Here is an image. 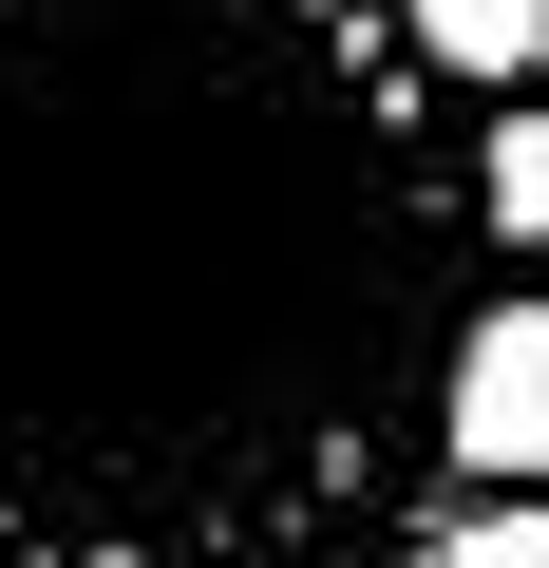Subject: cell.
<instances>
[{
  "label": "cell",
  "mask_w": 549,
  "mask_h": 568,
  "mask_svg": "<svg viewBox=\"0 0 549 568\" xmlns=\"http://www.w3.org/2000/svg\"><path fill=\"white\" fill-rule=\"evenodd\" d=\"M474 246L398 0H0V568H379Z\"/></svg>",
  "instance_id": "obj_1"
},
{
  "label": "cell",
  "mask_w": 549,
  "mask_h": 568,
  "mask_svg": "<svg viewBox=\"0 0 549 568\" xmlns=\"http://www.w3.org/2000/svg\"><path fill=\"white\" fill-rule=\"evenodd\" d=\"M455 474L549 493V284H492L474 342H455Z\"/></svg>",
  "instance_id": "obj_2"
},
{
  "label": "cell",
  "mask_w": 549,
  "mask_h": 568,
  "mask_svg": "<svg viewBox=\"0 0 549 568\" xmlns=\"http://www.w3.org/2000/svg\"><path fill=\"white\" fill-rule=\"evenodd\" d=\"M398 39H417L455 95H530V77H549V0H398Z\"/></svg>",
  "instance_id": "obj_3"
},
{
  "label": "cell",
  "mask_w": 549,
  "mask_h": 568,
  "mask_svg": "<svg viewBox=\"0 0 549 568\" xmlns=\"http://www.w3.org/2000/svg\"><path fill=\"white\" fill-rule=\"evenodd\" d=\"M474 227H492V265H549V95L474 114Z\"/></svg>",
  "instance_id": "obj_4"
},
{
  "label": "cell",
  "mask_w": 549,
  "mask_h": 568,
  "mask_svg": "<svg viewBox=\"0 0 549 568\" xmlns=\"http://www.w3.org/2000/svg\"><path fill=\"white\" fill-rule=\"evenodd\" d=\"M436 568H549V493H474L436 530Z\"/></svg>",
  "instance_id": "obj_5"
}]
</instances>
